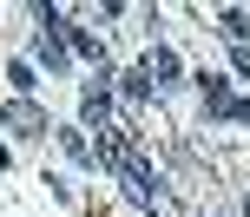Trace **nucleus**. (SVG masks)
Returning a JSON list of instances; mask_svg holds the SVG:
<instances>
[{
	"mask_svg": "<svg viewBox=\"0 0 250 217\" xmlns=\"http://www.w3.org/2000/svg\"><path fill=\"white\" fill-rule=\"evenodd\" d=\"M217 26H224V39H237V46L250 39V13H237V7H224V13H217Z\"/></svg>",
	"mask_w": 250,
	"mask_h": 217,
	"instance_id": "1",
	"label": "nucleus"
},
{
	"mask_svg": "<svg viewBox=\"0 0 250 217\" xmlns=\"http://www.w3.org/2000/svg\"><path fill=\"white\" fill-rule=\"evenodd\" d=\"M7 118H13V125H20V132H26V138H33V132H40V112H33V105H13Z\"/></svg>",
	"mask_w": 250,
	"mask_h": 217,
	"instance_id": "2",
	"label": "nucleus"
},
{
	"mask_svg": "<svg viewBox=\"0 0 250 217\" xmlns=\"http://www.w3.org/2000/svg\"><path fill=\"white\" fill-rule=\"evenodd\" d=\"M40 59H46V66H66V46H60V39L46 33V39H40Z\"/></svg>",
	"mask_w": 250,
	"mask_h": 217,
	"instance_id": "3",
	"label": "nucleus"
}]
</instances>
